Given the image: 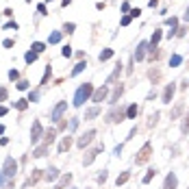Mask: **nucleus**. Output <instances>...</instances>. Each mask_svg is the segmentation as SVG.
<instances>
[{
	"instance_id": "5",
	"label": "nucleus",
	"mask_w": 189,
	"mask_h": 189,
	"mask_svg": "<svg viewBox=\"0 0 189 189\" xmlns=\"http://www.w3.org/2000/svg\"><path fill=\"white\" fill-rule=\"evenodd\" d=\"M65 109H67V102H59V104L52 109V113H50L52 122H59V120H61V115L65 113Z\"/></svg>"
},
{
	"instance_id": "15",
	"label": "nucleus",
	"mask_w": 189,
	"mask_h": 189,
	"mask_svg": "<svg viewBox=\"0 0 189 189\" xmlns=\"http://www.w3.org/2000/svg\"><path fill=\"white\" fill-rule=\"evenodd\" d=\"M137 113H139V107H137V104H131V107L126 109V117H128V120H135Z\"/></svg>"
},
{
	"instance_id": "52",
	"label": "nucleus",
	"mask_w": 189,
	"mask_h": 189,
	"mask_svg": "<svg viewBox=\"0 0 189 189\" xmlns=\"http://www.w3.org/2000/svg\"><path fill=\"white\" fill-rule=\"evenodd\" d=\"M37 11H39L42 15H46V13H48V11H46V7H44V4H39V7H37Z\"/></svg>"
},
{
	"instance_id": "28",
	"label": "nucleus",
	"mask_w": 189,
	"mask_h": 189,
	"mask_svg": "<svg viewBox=\"0 0 189 189\" xmlns=\"http://www.w3.org/2000/svg\"><path fill=\"white\" fill-rule=\"evenodd\" d=\"M13 107H15V109H20V111H24V109L28 107V100H24V98H20L17 102H13Z\"/></svg>"
},
{
	"instance_id": "4",
	"label": "nucleus",
	"mask_w": 189,
	"mask_h": 189,
	"mask_svg": "<svg viewBox=\"0 0 189 189\" xmlns=\"http://www.w3.org/2000/svg\"><path fill=\"white\" fill-rule=\"evenodd\" d=\"M44 137V128H42V124L35 120L33 122V126H31V142L33 143H39V139Z\"/></svg>"
},
{
	"instance_id": "50",
	"label": "nucleus",
	"mask_w": 189,
	"mask_h": 189,
	"mask_svg": "<svg viewBox=\"0 0 189 189\" xmlns=\"http://www.w3.org/2000/svg\"><path fill=\"white\" fill-rule=\"evenodd\" d=\"M4 28H15V31H17V24H15V22H7Z\"/></svg>"
},
{
	"instance_id": "57",
	"label": "nucleus",
	"mask_w": 189,
	"mask_h": 189,
	"mask_svg": "<svg viewBox=\"0 0 189 189\" xmlns=\"http://www.w3.org/2000/svg\"><path fill=\"white\" fill-rule=\"evenodd\" d=\"M2 133H4V126H2V124H0V135H2Z\"/></svg>"
},
{
	"instance_id": "6",
	"label": "nucleus",
	"mask_w": 189,
	"mask_h": 189,
	"mask_svg": "<svg viewBox=\"0 0 189 189\" xmlns=\"http://www.w3.org/2000/svg\"><path fill=\"white\" fill-rule=\"evenodd\" d=\"M107 96H109V85H102L100 89H96L94 92L92 102H102V100H107Z\"/></svg>"
},
{
	"instance_id": "54",
	"label": "nucleus",
	"mask_w": 189,
	"mask_h": 189,
	"mask_svg": "<svg viewBox=\"0 0 189 189\" xmlns=\"http://www.w3.org/2000/svg\"><path fill=\"white\" fill-rule=\"evenodd\" d=\"M183 17H185V22H189V7H187V11H185V15H183Z\"/></svg>"
},
{
	"instance_id": "16",
	"label": "nucleus",
	"mask_w": 189,
	"mask_h": 189,
	"mask_svg": "<svg viewBox=\"0 0 189 189\" xmlns=\"http://www.w3.org/2000/svg\"><path fill=\"white\" fill-rule=\"evenodd\" d=\"M48 148H50V146H48V143H42V146H39V148H37V150H35V152H33V157H37V159H42V157H46Z\"/></svg>"
},
{
	"instance_id": "8",
	"label": "nucleus",
	"mask_w": 189,
	"mask_h": 189,
	"mask_svg": "<svg viewBox=\"0 0 189 189\" xmlns=\"http://www.w3.org/2000/svg\"><path fill=\"white\" fill-rule=\"evenodd\" d=\"M124 120H126V113H124L122 109H120V111L113 109V111L107 115V122H124Z\"/></svg>"
},
{
	"instance_id": "13",
	"label": "nucleus",
	"mask_w": 189,
	"mask_h": 189,
	"mask_svg": "<svg viewBox=\"0 0 189 189\" xmlns=\"http://www.w3.org/2000/svg\"><path fill=\"white\" fill-rule=\"evenodd\" d=\"M146 50H148V42H142L137 50H135V61H142L143 57H146Z\"/></svg>"
},
{
	"instance_id": "40",
	"label": "nucleus",
	"mask_w": 189,
	"mask_h": 189,
	"mask_svg": "<svg viewBox=\"0 0 189 189\" xmlns=\"http://www.w3.org/2000/svg\"><path fill=\"white\" fill-rule=\"evenodd\" d=\"M37 100H39V94H37V92H31V94H28V102H37Z\"/></svg>"
},
{
	"instance_id": "48",
	"label": "nucleus",
	"mask_w": 189,
	"mask_h": 189,
	"mask_svg": "<svg viewBox=\"0 0 189 189\" xmlns=\"http://www.w3.org/2000/svg\"><path fill=\"white\" fill-rule=\"evenodd\" d=\"M13 44H15L13 39H4V42H2V46L4 48H13Z\"/></svg>"
},
{
	"instance_id": "36",
	"label": "nucleus",
	"mask_w": 189,
	"mask_h": 189,
	"mask_svg": "<svg viewBox=\"0 0 189 189\" xmlns=\"http://www.w3.org/2000/svg\"><path fill=\"white\" fill-rule=\"evenodd\" d=\"M181 111H183V102H181V104H178V107H176V109L172 111V120H176V117L181 115Z\"/></svg>"
},
{
	"instance_id": "35",
	"label": "nucleus",
	"mask_w": 189,
	"mask_h": 189,
	"mask_svg": "<svg viewBox=\"0 0 189 189\" xmlns=\"http://www.w3.org/2000/svg\"><path fill=\"white\" fill-rule=\"evenodd\" d=\"M61 57L70 59V57H72V48H70V46H63V50H61Z\"/></svg>"
},
{
	"instance_id": "1",
	"label": "nucleus",
	"mask_w": 189,
	"mask_h": 189,
	"mask_svg": "<svg viewBox=\"0 0 189 189\" xmlns=\"http://www.w3.org/2000/svg\"><path fill=\"white\" fill-rule=\"evenodd\" d=\"M92 96H94V85H92V83H83V85L76 89V94H74V102H72V104H74V107H83Z\"/></svg>"
},
{
	"instance_id": "26",
	"label": "nucleus",
	"mask_w": 189,
	"mask_h": 189,
	"mask_svg": "<svg viewBox=\"0 0 189 189\" xmlns=\"http://www.w3.org/2000/svg\"><path fill=\"white\" fill-rule=\"evenodd\" d=\"M59 42H61V33H59V31H54V33L48 37V44H59Z\"/></svg>"
},
{
	"instance_id": "20",
	"label": "nucleus",
	"mask_w": 189,
	"mask_h": 189,
	"mask_svg": "<svg viewBox=\"0 0 189 189\" xmlns=\"http://www.w3.org/2000/svg\"><path fill=\"white\" fill-rule=\"evenodd\" d=\"M57 178H59V170L57 167H50L46 172V181H57Z\"/></svg>"
},
{
	"instance_id": "38",
	"label": "nucleus",
	"mask_w": 189,
	"mask_h": 189,
	"mask_svg": "<svg viewBox=\"0 0 189 189\" xmlns=\"http://www.w3.org/2000/svg\"><path fill=\"white\" fill-rule=\"evenodd\" d=\"M50 74H52V70H50V65H48V67H46V72H44V78H42V85H46V83H48Z\"/></svg>"
},
{
	"instance_id": "14",
	"label": "nucleus",
	"mask_w": 189,
	"mask_h": 189,
	"mask_svg": "<svg viewBox=\"0 0 189 189\" xmlns=\"http://www.w3.org/2000/svg\"><path fill=\"white\" fill-rule=\"evenodd\" d=\"M122 94H124V85L120 83V85L115 87V92H113V96H111V100H109V102H111V104H115V102L120 100V96H122Z\"/></svg>"
},
{
	"instance_id": "27",
	"label": "nucleus",
	"mask_w": 189,
	"mask_h": 189,
	"mask_svg": "<svg viewBox=\"0 0 189 189\" xmlns=\"http://www.w3.org/2000/svg\"><path fill=\"white\" fill-rule=\"evenodd\" d=\"M24 59H26V63H28V65H31V63H35V61H37V52H33V50H28V52H26V57H24Z\"/></svg>"
},
{
	"instance_id": "24",
	"label": "nucleus",
	"mask_w": 189,
	"mask_h": 189,
	"mask_svg": "<svg viewBox=\"0 0 189 189\" xmlns=\"http://www.w3.org/2000/svg\"><path fill=\"white\" fill-rule=\"evenodd\" d=\"M181 133L183 135H189V113L183 117V124H181Z\"/></svg>"
},
{
	"instance_id": "7",
	"label": "nucleus",
	"mask_w": 189,
	"mask_h": 189,
	"mask_svg": "<svg viewBox=\"0 0 189 189\" xmlns=\"http://www.w3.org/2000/svg\"><path fill=\"white\" fill-rule=\"evenodd\" d=\"M174 94H176V85H174V83L165 85V89H163V102H165V104H170V102H172V98H174Z\"/></svg>"
},
{
	"instance_id": "56",
	"label": "nucleus",
	"mask_w": 189,
	"mask_h": 189,
	"mask_svg": "<svg viewBox=\"0 0 189 189\" xmlns=\"http://www.w3.org/2000/svg\"><path fill=\"white\" fill-rule=\"evenodd\" d=\"M70 2H72V0H63V2H61V4H63V7H67V4H70Z\"/></svg>"
},
{
	"instance_id": "23",
	"label": "nucleus",
	"mask_w": 189,
	"mask_h": 189,
	"mask_svg": "<svg viewBox=\"0 0 189 189\" xmlns=\"http://www.w3.org/2000/svg\"><path fill=\"white\" fill-rule=\"evenodd\" d=\"M128 178H131V172H122V174L117 176V181H115V185L120 187V185H124V183H126Z\"/></svg>"
},
{
	"instance_id": "37",
	"label": "nucleus",
	"mask_w": 189,
	"mask_h": 189,
	"mask_svg": "<svg viewBox=\"0 0 189 189\" xmlns=\"http://www.w3.org/2000/svg\"><path fill=\"white\" fill-rule=\"evenodd\" d=\"M107 178H109V174H107V170H102V174H98V183L102 185V183H107Z\"/></svg>"
},
{
	"instance_id": "46",
	"label": "nucleus",
	"mask_w": 189,
	"mask_h": 189,
	"mask_svg": "<svg viewBox=\"0 0 189 189\" xmlns=\"http://www.w3.org/2000/svg\"><path fill=\"white\" fill-rule=\"evenodd\" d=\"M142 15V9H131V17H139Z\"/></svg>"
},
{
	"instance_id": "42",
	"label": "nucleus",
	"mask_w": 189,
	"mask_h": 189,
	"mask_svg": "<svg viewBox=\"0 0 189 189\" xmlns=\"http://www.w3.org/2000/svg\"><path fill=\"white\" fill-rule=\"evenodd\" d=\"M148 76H150L152 81H159V78H161V74H159L157 70H150V74H148Z\"/></svg>"
},
{
	"instance_id": "32",
	"label": "nucleus",
	"mask_w": 189,
	"mask_h": 189,
	"mask_svg": "<svg viewBox=\"0 0 189 189\" xmlns=\"http://www.w3.org/2000/svg\"><path fill=\"white\" fill-rule=\"evenodd\" d=\"M154 176H157V170H148V174L143 176V185H148V183H150Z\"/></svg>"
},
{
	"instance_id": "11",
	"label": "nucleus",
	"mask_w": 189,
	"mask_h": 189,
	"mask_svg": "<svg viewBox=\"0 0 189 189\" xmlns=\"http://www.w3.org/2000/svg\"><path fill=\"white\" fill-rule=\"evenodd\" d=\"M100 152H102V146H100V148H96V150H89V152H87V157L83 159V165H92V163H94V159L100 154Z\"/></svg>"
},
{
	"instance_id": "12",
	"label": "nucleus",
	"mask_w": 189,
	"mask_h": 189,
	"mask_svg": "<svg viewBox=\"0 0 189 189\" xmlns=\"http://www.w3.org/2000/svg\"><path fill=\"white\" fill-rule=\"evenodd\" d=\"M70 146H72V137H70V135H65V137L61 139V143H59V154L67 152V150H70Z\"/></svg>"
},
{
	"instance_id": "25",
	"label": "nucleus",
	"mask_w": 189,
	"mask_h": 189,
	"mask_svg": "<svg viewBox=\"0 0 189 189\" xmlns=\"http://www.w3.org/2000/svg\"><path fill=\"white\" fill-rule=\"evenodd\" d=\"M85 67H87V63H85V61H81V63H76V67L72 70V76H78V74H81V72H83Z\"/></svg>"
},
{
	"instance_id": "49",
	"label": "nucleus",
	"mask_w": 189,
	"mask_h": 189,
	"mask_svg": "<svg viewBox=\"0 0 189 189\" xmlns=\"http://www.w3.org/2000/svg\"><path fill=\"white\" fill-rule=\"evenodd\" d=\"M122 11L128 13V11H131V4H128V2H122Z\"/></svg>"
},
{
	"instance_id": "47",
	"label": "nucleus",
	"mask_w": 189,
	"mask_h": 189,
	"mask_svg": "<svg viewBox=\"0 0 189 189\" xmlns=\"http://www.w3.org/2000/svg\"><path fill=\"white\" fill-rule=\"evenodd\" d=\"M74 28H76V26H74V24H72V22H70V24H65V26H63V31H65V33H72V31H74Z\"/></svg>"
},
{
	"instance_id": "53",
	"label": "nucleus",
	"mask_w": 189,
	"mask_h": 189,
	"mask_svg": "<svg viewBox=\"0 0 189 189\" xmlns=\"http://www.w3.org/2000/svg\"><path fill=\"white\" fill-rule=\"evenodd\" d=\"M148 4H150V7H152V9H154V7H157V4H159V0H150V2H148Z\"/></svg>"
},
{
	"instance_id": "41",
	"label": "nucleus",
	"mask_w": 189,
	"mask_h": 189,
	"mask_svg": "<svg viewBox=\"0 0 189 189\" xmlns=\"http://www.w3.org/2000/svg\"><path fill=\"white\" fill-rule=\"evenodd\" d=\"M165 24H167V26H172V28H176L178 20H176V17H170V20H165Z\"/></svg>"
},
{
	"instance_id": "34",
	"label": "nucleus",
	"mask_w": 189,
	"mask_h": 189,
	"mask_svg": "<svg viewBox=\"0 0 189 189\" xmlns=\"http://www.w3.org/2000/svg\"><path fill=\"white\" fill-rule=\"evenodd\" d=\"M157 122H159V111H154V113L150 115V120H148V126H154Z\"/></svg>"
},
{
	"instance_id": "2",
	"label": "nucleus",
	"mask_w": 189,
	"mask_h": 189,
	"mask_svg": "<svg viewBox=\"0 0 189 189\" xmlns=\"http://www.w3.org/2000/svg\"><path fill=\"white\" fill-rule=\"evenodd\" d=\"M15 172H17V161H15L13 157H7V159H4V163H2V174L11 181V178L15 176Z\"/></svg>"
},
{
	"instance_id": "17",
	"label": "nucleus",
	"mask_w": 189,
	"mask_h": 189,
	"mask_svg": "<svg viewBox=\"0 0 189 189\" xmlns=\"http://www.w3.org/2000/svg\"><path fill=\"white\" fill-rule=\"evenodd\" d=\"M70 183H72V174H65V176H63V178L59 181V185H57L54 189H65L67 185H70Z\"/></svg>"
},
{
	"instance_id": "18",
	"label": "nucleus",
	"mask_w": 189,
	"mask_h": 189,
	"mask_svg": "<svg viewBox=\"0 0 189 189\" xmlns=\"http://www.w3.org/2000/svg\"><path fill=\"white\" fill-rule=\"evenodd\" d=\"M98 113H100V107H92V109H87V111H85V120H94Z\"/></svg>"
},
{
	"instance_id": "31",
	"label": "nucleus",
	"mask_w": 189,
	"mask_h": 189,
	"mask_svg": "<svg viewBox=\"0 0 189 189\" xmlns=\"http://www.w3.org/2000/svg\"><path fill=\"white\" fill-rule=\"evenodd\" d=\"M44 137H46V139H44V143H48V146H50V143L54 142V137H57V131H48Z\"/></svg>"
},
{
	"instance_id": "9",
	"label": "nucleus",
	"mask_w": 189,
	"mask_h": 189,
	"mask_svg": "<svg viewBox=\"0 0 189 189\" xmlns=\"http://www.w3.org/2000/svg\"><path fill=\"white\" fill-rule=\"evenodd\" d=\"M176 185H178V178H176V174H174V172H170V174L165 176L163 189H176Z\"/></svg>"
},
{
	"instance_id": "19",
	"label": "nucleus",
	"mask_w": 189,
	"mask_h": 189,
	"mask_svg": "<svg viewBox=\"0 0 189 189\" xmlns=\"http://www.w3.org/2000/svg\"><path fill=\"white\" fill-rule=\"evenodd\" d=\"M120 74H122V65H120V63H117V65H115V70H113V72H111V76H109V78H107V83H113V81H115V78H117V76H120Z\"/></svg>"
},
{
	"instance_id": "58",
	"label": "nucleus",
	"mask_w": 189,
	"mask_h": 189,
	"mask_svg": "<svg viewBox=\"0 0 189 189\" xmlns=\"http://www.w3.org/2000/svg\"><path fill=\"white\" fill-rule=\"evenodd\" d=\"M70 189H74V187H70Z\"/></svg>"
},
{
	"instance_id": "55",
	"label": "nucleus",
	"mask_w": 189,
	"mask_h": 189,
	"mask_svg": "<svg viewBox=\"0 0 189 189\" xmlns=\"http://www.w3.org/2000/svg\"><path fill=\"white\" fill-rule=\"evenodd\" d=\"M7 113V107H0V115H4Z\"/></svg>"
},
{
	"instance_id": "30",
	"label": "nucleus",
	"mask_w": 189,
	"mask_h": 189,
	"mask_svg": "<svg viewBox=\"0 0 189 189\" xmlns=\"http://www.w3.org/2000/svg\"><path fill=\"white\" fill-rule=\"evenodd\" d=\"M31 50H33V52H37V54H39V52H44V50H46V44H42V42H35V44H33V46H31Z\"/></svg>"
},
{
	"instance_id": "10",
	"label": "nucleus",
	"mask_w": 189,
	"mask_h": 189,
	"mask_svg": "<svg viewBox=\"0 0 189 189\" xmlns=\"http://www.w3.org/2000/svg\"><path fill=\"white\" fill-rule=\"evenodd\" d=\"M94 137H96V131H87L81 139H78V148H85V146H89V143L94 142Z\"/></svg>"
},
{
	"instance_id": "39",
	"label": "nucleus",
	"mask_w": 189,
	"mask_h": 189,
	"mask_svg": "<svg viewBox=\"0 0 189 189\" xmlns=\"http://www.w3.org/2000/svg\"><path fill=\"white\" fill-rule=\"evenodd\" d=\"M9 78H11V81H17V78H20V72H17V70H9Z\"/></svg>"
},
{
	"instance_id": "29",
	"label": "nucleus",
	"mask_w": 189,
	"mask_h": 189,
	"mask_svg": "<svg viewBox=\"0 0 189 189\" xmlns=\"http://www.w3.org/2000/svg\"><path fill=\"white\" fill-rule=\"evenodd\" d=\"M39 178H42V170H33V176L28 178V183H26V185H31V183H37Z\"/></svg>"
},
{
	"instance_id": "3",
	"label": "nucleus",
	"mask_w": 189,
	"mask_h": 189,
	"mask_svg": "<svg viewBox=\"0 0 189 189\" xmlns=\"http://www.w3.org/2000/svg\"><path fill=\"white\" fill-rule=\"evenodd\" d=\"M150 154H152V146H150V143H143L142 150H139V152H137V157H135V163H137V165H143V163H148Z\"/></svg>"
},
{
	"instance_id": "21",
	"label": "nucleus",
	"mask_w": 189,
	"mask_h": 189,
	"mask_svg": "<svg viewBox=\"0 0 189 189\" xmlns=\"http://www.w3.org/2000/svg\"><path fill=\"white\" fill-rule=\"evenodd\" d=\"M111 57H113V50H111V48H104V50L100 52V57H98V59H100V61H109Z\"/></svg>"
},
{
	"instance_id": "45",
	"label": "nucleus",
	"mask_w": 189,
	"mask_h": 189,
	"mask_svg": "<svg viewBox=\"0 0 189 189\" xmlns=\"http://www.w3.org/2000/svg\"><path fill=\"white\" fill-rule=\"evenodd\" d=\"M131 20H133V17H131V15H124V17H122V22H120V24H122V26H128V24H131Z\"/></svg>"
},
{
	"instance_id": "33",
	"label": "nucleus",
	"mask_w": 189,
	"mask_h": 189,
	"mask_svg": "<svg viewBox=\"0 0 189 189\" xmlns=\"http://www.w3.org/2000/svg\"><path fill=\"white\" fill-rule=\"evenodd\" d=\"M159 39H161V31H154V35H152V39H150V46H152V48H157Z\"/></svg>"
},
{
	"instance_id": "43",
	"label": "nucleus",
	"mask_w": 189,
	"mask_h": 189,
	"mask_svg": "<svg viewBox=\"0 0 189 189\" xmlns=\"http://www.w3.org/2000/svg\"><path fill=\"white\" fill-rule=\"evenodd\" d=\"M78 128V117H72V122H70V131H76Z\"/></svg>"
},
{
	"instance_id": "44",
	"label": "nucleus",
	"mask_w": 189,
	"mask_h": 189,
	"mask_svg": "<svg viewBox=\"0 0 189 189\" xmlns=\"http://www.w3.org/2000/svg\"><path fill=\"white\" fill-rule=\"evenodd\" d=\"M7 94H9V92H7V87H0V102H4V100H7Z\"/></svg>"
},
{
	"instance_id": "22",
	"label": "nucleus",
	"mask_w": 189,
	"mask_h": 189,
	"mask_svg": "<svg viewBox=\"0 0 189 189\" xmlns=\"http://www.w3.org/2000/svg\"><path fill=\"white\" fill-rule=\"evenodd\" d=\"M181 63H183V57H181V54H172V57H170V65H172V67H178Z\"/></svg>"
},
{
	"instance_id": "51",
	"label": "nucleus",
	"mask_w": 189,
	"mask_h": 189,
	"mask_svg": "<svg viewBox=\"0 0 189 189\" xmlns=\"http://www.w3.org/2000/svg\"><path fill=\"white\" fill-rule=\"evenodd\" d=\"M26 87H28L26 81H20V83H17V89H26Z\"/></svg>"
}]
</instances>
